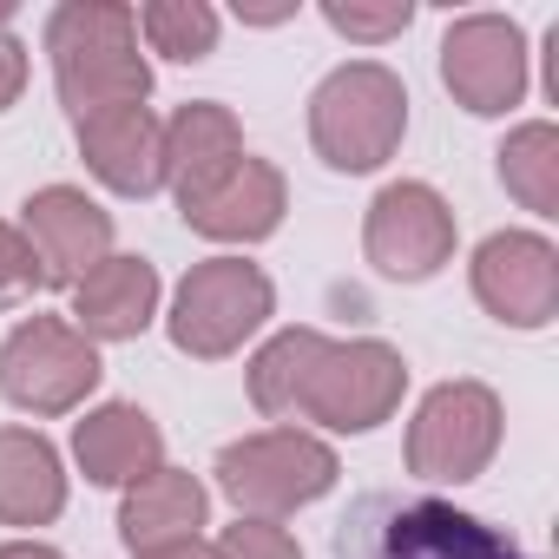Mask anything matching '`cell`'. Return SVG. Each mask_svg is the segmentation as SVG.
Returning a JSON list of instances; mask_svg holds the SVG:
<instances>
[{
    "label": "cell",
    "instance_id": "obj_5",
    "mask_svg": "<svg viewBox=\"0 0 559 559\" xmlns=\"http://www.w3.org/2000/svg\"><path fill=\"white\" fill-rule=\"evenodd\" d=\"M276 310V290H270V276L243 257H211L198 263L178 297H171V343L198 362H217L230 356L250 330H263V317Z\"/></svg>",
    "mask_w": 559,
    "mask_h": 559
},
{
    "label": "cell",
    "instance_id": "obj_26",
    "mask_svg": "<svg viewBox=\"0 0 559 559\" xmlns=\"http://www.w3.org/2000/svg\"><path fill=\"white\" fill-rule=\"evenodd\" d=\"M21 86H27V47H21L8 27H0V112L21 99Z\"/></svg>",
    "mask_w": 559,
    "mask_h": 559
},
{
    "label": "cell",
    "instance_id": "obj_24",
    "mask_svg": "<svg viewBox=\"0 0 559 559\" xmlns=\"http://www.w3.org/2000/svg\"><path fill=\"white\" fill-rule=\"evenodd\" d=\"M217 552H224V559H304L297 539L276 526V520H243V513H237V526L224 533Z\"/></svg>",
    "mask_w": 559,
    "mask_h": 559
},
{
    "label": "cell",
    "instance_id": "obj_2",
    "mask_svg": "<svg viewBox=\"0 0 559 559\" xmlns=\"http://www.w3.org/2000/svg\"><path fill=\"white\" fill-rule=\"evenodd\" d=\"M47 53L53 80L73 119L106 112V106H145L152 67L139 53V21L119 0H67L47 21Z\"/></svg>",
    "mask_w": 559,
    "mask_h": 559
},
{
    "label": "cell",
    "instance_id": "obj_17",
    "mask_svg": "<svg viewBox=\"0 0 559 559\" xmlns=\"http://www.w3.org/2000/svg\"><path fill=\"white\" fill-rule=\"evenodd\" d=\"M237 158H243V132L224 106L198 99V106L171 112V126H165V185L178 191V211L198 204Z\"/></svg>",
    "mask_w": 559,
    "mask_h": 559
},
{
    "label": "cell",
    "instance_id": "obj_28",
    "mask_svg": "<svg viewBox=\"0 0 559 559\" xmlns=\"http://www.w3.org/2000/svg\"><path fill=\"white\" fill-rule=\"evenodd\" d=\"M0 559H60V552L40 546V539H14V546H0Z\"/></svg>",
    "mask_w": 559,
    "mask_h": 559
},
{
    "label": "cell",
    "instance_id": "obj_10",
    "mask_svg": "<svg viewBox=\"0 0 559 559\" xmlns=\"http://www.w3.org/2000/svg\"><path fill=\"white\" fill-rule=\"evenodd\" d=\"M441 80L480 119L520 106V93H526V34L507 14H467V21H454L448 40H441Z\"/></svg>",
    "mask_w": 559,
    "mask_h": 559
},
{
    "label": "cell",
    "instance_id": "obj_20",
    "mask_svg": "<svg viewBox=\"0 0 559 559\" xmlns=\"http://www.w3.org/2000/svg\"><path fill=\"white\" fill-rule=\"evenodd\" d=\"M330 336L323 330H284V336H270L250 362V402L276 421H297V402H304V382L310 369L323 362Z\"/></svg>",
    "mask_w": 559,
    "mask_h": 559
},
{
    "label": "cell",
    "instance_id": "obj_7",
    "mask_svg": "<svg viewBox=\"0 0 559 559\" xmlns=\"http://www.w3.org/2000/svg\"><path fill=\"white\" fill-rule=\"evenodd\" d=\"M500 448V395L480 382H441L408 421V474L435 487L474 480Z\"/></svg>",
    "mask_w": 559,
    "mask_h": 559
},
{
    "label": "cell",
    "instance_id": "obj_1",
    "mask_svg": "<svg viewBox=\"0 0 559 559\" xmlns=\"http://www.w3.org/2000/svg\"><path fill=\"white\" fill-rule=\"evenodd\" d=\"M336 559H533L513 533L441 493H362L336 526Z\"/></svg>",
    "mask_w": 559,
    "mask_h": 559
},
{
    "label": "cell",
    "instance_id": "obj_13",
    "mask_svg": "<svg viewBox=\"0 0 559 559\" xmlns=\"http://www.w3.org/2000/svg\"><path fill=\"white\" fill-rule=\"evenodd\" d=\"M80 152L93 178H106L126 198H152L165 185V126L145 106H106L80 119Z\"/></svg>",
    "mask_w": 559,
    "mask_h": 559
},
{
    "label": "cell",
    "instance_id": "obj_27",
    "mask_svg": "<svg viewBox=\"0 0 559 559\" xmlns=\"http://www.w3.org/2000/svg\"><path fill=\"white\" fill-rule=\"evenodd\" d=\"M139 559H224V552L204 546V539H178V546H158V552H139Z\"/></svg>",
    "mask_w": 559,
    "mask_h": 559
},
{
    "label": "cell",
    "instance_id": "obj_14",
    "mask_svg": "<svg viewBox=\"0 0 559 559\" xmlns=\"http://www.w3.org/2000/svg\"><path fill=\"white\" fill-rule=\"evenodd\" d=\"M284 211H290L284 171L243 152L198 204H185V224L204 230V237H217V243H257V237H270L276 224H284Z\"/></svg>",
    "mask_w": 559,
    "mask_h": 559
},
{
    "label": "cell",
    "instance_id": "obj_18",
    "mask_svg": "<svg viewBox=\"0 0 559 559\" xmlns=\"http://www.w3.org/2000/svg\"><path fill=\"white\" fill-rule=\"evenodd\" d=\"M67 507V474L47 435L0 428V526H47Z\"/></svg>",
    "mask_w": 559,
    "mask_h": 559
},
{
    "label": "cell",
    "instance_id": "obj_19",
    "mask_svg": "<svg viewBox=\"0 0 559 559\" xmlns=\"http://www.w3.org/2000/svg\"><path fill=\"white\" fill-rule=\"evenodd\" d=\"M119 526H126L132 559L139 552H158V546H178V539H198V526H204V487L185 467H158V474H145L126 493Z\"/></svg>",
    "mask_w": 559,
    "mask_h": 559
},
{
    "label": "cell",
    "instance_id": "obj_4",
    "mask_svg": "<svg viewBox=\"0 0 559 559\" xmlns=\"http://www.w3.org/2000/svg\"><path fill=\"white\" fill-rule=\"evenodd\" d=\"M336 454L304 428H263L217 454V487L243 520H276L336 487Z\"/></svg>",
    "mask_w": 559,
    "mask_h": 559
},
{
    "label": "cell",
    "instance_id": "obj_16",
    "mask_svg": "<svg viewBox=\"0 0 559 559\" xmlns=\"http://www.w3.org/2000/svg\"><path fill=\"white\" fill-rule=\"evenodd\" d=\"M158 310V270L145 257H106L93 276L73 284V330L86 343H132Z\"/></svg>",
    "mask_w": 559,
    "mask_h": 559
},
{
    "label": "cell",
    "instance_id": "obj_8",
    "mask_svg": "<svg viewBox=\"0 0 559 559\" xmlns=\"http://www.w3.org/2000/svg\"><path fill=\"white\" fill-rule=\"evenodd\" d=\"M402 389H408V362L389 343H330L323 362L304 382L297 421H323L336 435H362V428L395 415Z\"/></svg>",
    "mask_w": 559,
    "mask_h": 559
},
{
    "label": "cell",
    "instance_id": "obj_21",
    "mask_svg": "<svg viewBox=\"0 0 559 559\" xmlns=\"http://www.w3.org/2000/svg\"><path fill=\"white\" fill-rule=\"evenodd\" d=\"M500 178H507V191H513L526 211L552 217V211H559V132H552L546 119L520 126V132L500 145Z\"/></svg>",
    "mask_w": 559,
    "mask_h": 559
},
{
    "label": "cell",
    "instance_id": "obj_25",
    "mask_svg": "<svg viewBox=\"0 0 559 559\" xmlns=\"http://www.w3.org/2000/svg\"><path fill=\"white\" fill-rule=\"evenodd\" d=\"M40 284H47V270H40L34 243H27V230L0 224V304L21 297V290H40Z\"/></svg>",
    "mask_w": 559,
    "mask_h": 559
},
{
    "label": "cell",
    "instance_id": "obj_15",
    "mask_svg": "<svg viewBox=\"0 0 559 559\" xmlns=\"http://www.w3.org/2000/svg\"><path fill=\"white\" fill-rule=\"evenodd\" d=\"M73 454H80L86 480H99V487H139L145 474L165 467V435H158V421L145 408L106 402V408H93L73 428Z\"/></svg>",
    "mask_w": 559,
    "mask_h": 559
},
{
    "label": "cell",
    "instance_id": "obj_11",
    "mask_svg": "<svg viewBox=\"0 0 559 559\" xmlns=\"http://www.w3.org/2000/svg\"><path fill=\"white\" fill-rule=\"evenodd\" d=\"M474 297L513 330H546L559 317V250L533 230H493L474 250Z\"/></svg>",
    "mask_w": 559,
    "mask_h": 559
},
{
    "label": "cell",
    "instance_id": "obj_9",
    "mask_svg": "<svg viewBox=\"0 0 559 559\" xmlns=\"http://www.w3.org/2000/svg\"><path fill=\"white\" fill-rule=\"evenodd\" d=\"M362 250L389 284H428V276L454 257V211L441 204L435 185H382L362 224Z\"/></svg>",
    "mask_w": 559,
    "mask_h": 559
},
{
    "label": "cell",
    "instance_id": "obj_23",
    "mask_svg": "<svg viewBox=\"0 0 559 559\" xmlns=\"http://www.w3.org/2000/svg\"><path fill=\"white\" fill-rule=\"evenodd\" d=\"M323 21H330L336 34H349V40H389V34H402V27L415 21V8H408V0H389V8H356V0L343 8V0H330Z\"/></svg>",
    "mask_w": 559,
    "mask_h": 559
},
{
    "label": "cell",
    "instance_id": "obj_22",
    "mask_svg": "<svg viewBox=\"0 0 559 559\" xmlns=\"http://www.w3.org/2000/svg\"><path fill=\"white\" fill-rule=\"evenodd\" d=\"M132 21L152 40V53H165V60H204L217 47V14L204 0H152V8H139Z\"/></svg>",
    "mask_w": 559,
    "mask_h": 559
},
{
    "label": "cell",
    "instance_id": "obj_3",
    "mask_svg": "<svg viewBox=\"0 0 559 559\" xmlns=\"http://www.w3.org/2000/svg\"><path fill=\"white\" fill-rule=\"evenodd\" d=\"M408 132V93L382 60H349L310 93V145L336 171H376Z\"/></svg>",
    "mask_w": 559,
    "mask_h": 559
},
{
    "label": "cell",
    "instance_id": "obj_12",
    "mask_svg": "<svg viewBox=\"0 0 559 559\" xmlns=\"http://www.w3.org/2000/svg\"><path fill=\"white\" fill-rule=\"evenodd\" d=\"M27 243L47 270V284H80L112 257V217L73 185H47L27 198Z\"/></svg>",
    "mask_w": 559,
    "mask_h": 559
},
{
    "label": "cell",
    "instance_id": "obj_6",
    "mask_svg": "<svg viewBox=\"0 0 559 559\" xmlns=\"http://www.w3.org/2000/svg\"><path fill=\"white\" fill-rule=\"evenodd\" d=\"M93 389H99V349L60 317H27L0 343V395L27 415H67Z\"/></svg>",
    "mask_w": 559,
    "mask_h": 559
}]
</instances>
